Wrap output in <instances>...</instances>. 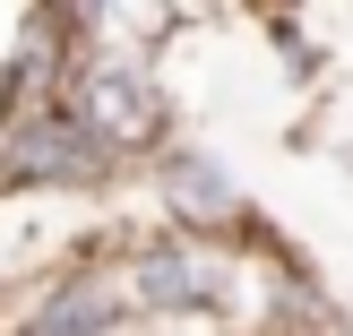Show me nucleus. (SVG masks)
<instances>
[{"label": "nucleus", "mask_w": 353, "mask_h": 336, "mask_svg": "<svg viewBox=\"0 0 353 336\" xmlns=\"http://www.w3.org/2000/svg\"><path fill=\"white\" fill-rule=\"evenodd\" d=\"M95 164H103V138L95 130H69V121H34V130H17V155H9L17 181H86Z\"/></svg>", "instance_id": "1"}, {"label": "nucleus", "mask_w": 353, "mask_h": 336, "mask_svg": "<svg viewBox=\"0 0 353 336\" xmlns=\"http://www.w3.org/2000/svg\"><path fill=\"white\" fill-rule=\"evenodd\" d=\"M86 130H95V138L147 130V86H138L130 69H86Z\"/></svg>", "instance_id": "2"}, {"label": "nucleus", "mask_w": 353, "mask_h": 336, "mask_svg": "<svg viewBox=\"0 0 353 336\" xmlns=\"http://www.w3.org/2000/svg\"><path fill=\"white\" fill-rule=\"evenodd\" d=\"M164 190H172L199 224H224V216H233V181H224L207 155H172V164H164Z\"/></svg>", "instance_id": "3"}, {"label": "nucleus", "mask_w": 353, "mask_h": 336, "mask_svg": "<svg viewBox=\"0 0 353 336\" xmlns=\"http://www.w3.org/2000/svg\"><path fill=\"white\" fill-rule=\"evenodd\" d=\"M138 285H147V302H199V268H190V259H172V250L138 259Z\"/></svg>", "instance_id": "4"}, {"label": "nucleus", "mask_w": 353, "mask_h": 336, "mask_svg": "<svg viewBox=\"0 0 353 336\" xmlns=\"http://www.w3.org/2000/svg\"><path fill=\"white\" fill-rule=\"evenodd\" d=\"M34 319H43V328H103L112 302H103V293H61V302H43Z\"/></svg>", "instance_id": "5"}, {"label": "nucleus", "mask_w": 353, "mask_h": 336, "mask_svg": "<svg viewBox=\"0 0 353 336\" xmlns=\"http://www.w3.org/2000/svg\"><path fill=\"white\" fill-rule=\"evenodd\" d=\"M78 9H86V17H95V9H103V0H78Z\"/></svg>", "instance_id": "6"}]
</instances>
